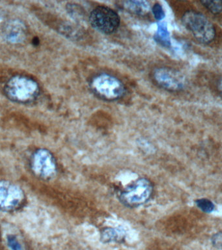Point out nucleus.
<instances>
[{
  "mask_svg": "<svg viewBox=\"0 0 222 250\" xmlns=\"http://www.w3.org/2000/svg\"><path fill=\"white\" fill-rule=\"evenodd\" d=\"M4 93L7 99L19 104H29L36 101L40 94L38 82L30 76L17 74L5 82Z\"/></svg>",
  "mask_w": 222,
  "mask_h": 250,
  "instance_id": "f257e3e1",
  "label": "nucleus"
},
{
  "mask_svg": "<svg viewBox=\"0 0 222 250\" xmlns=\"http://www.w3.org/2000/svg\"><path fill=\"white\" fill-rule=\"evenodd\" d=\"M182 22L200 42L209 44L215 39V27L202 13L195 11L185 12L183 15Z\"/></svg>",
  "mask_w": 222,
  "mask_h": 250,
  "instance_id": "f03ea898",
  "label": "nucleus"
},
{
  "mask_svg": "<svg viewBox=\"0 0 222 250\" xmlns=\"http://www.w3.org/2000/svg\"><path fill=\"white\" fill-rule=\"evenodd\" d=\"M91 87L93 93L106 101H116L122 98L126 88L118 78L108 74H100L92 78Z\"/></svg>",
  "mask_w": 222,
  "mask_h": 250,
  "instance_id": "7ed1b4c3",
  "label": "nucleus"
},
{
  "mask_svg": "<svg viewBox=\"0 0 222 250\" xmlns=\"http://www.w3.org/2000/svg\"><path fill=\"white\" fill-rule=\"evenodd\" d=\"M153 193L151 182L145 178L136 180L120 193L119 199L123 205L128 207H137L149 200Z\"/></svg>",
  "mask_w": 222,
  "mask_h": 250,
  "instance_id": "20e7f679",
  "label": "nucleus"
},
{
  "mask_svg": "<svg viewBox=\"0 0 222 250\" xmlns=\"http://www.w3.org/2000/svg\"><path fill=\"white\" fill-rule=\"evenodd\" d=\"M92 26L103 34H111L118 29L120 19L114 10L105 6L95 7L89 17Z\"/></svg>",
  "mask_w": 222,
  "mask_h": 250,
  "instance_id": "39448f33",
  "label": "nucleus"
},
{
  "mask_svg": "<svg viewBox=\"0 0 222 250\" xmlns=\"http://www.w3.org/2000/svg\"><path fill=\"white\" fill-rule=\"evenodd\" d=\"M24 201V192L20 187L11 182L0 181V210H15L19 208Z\"/></svg>",
  "mask_w": 222,
  "mask_h": 250,
  "instance_id": "423d86ee",
  "label": "nucleus"
},
{
  "mask_svg": "<svg viewBox=\"0 0 222 250\" xmlns=\"http://www.w3.org/2000/svg\"><path fill=\"white\" fill-rule=\"evenodd\" d=\"M153 79L159 87L169 91H180L185 86L183 74L171 68H156L153 72Z\"/></svg>",
  "mask_w": 222,
  "mask_h": 250,
  "instance_id": "0eeeda50",
  "label": "nucleus"
},
{
  "mask_svg": "<svg viewBox=\"0 0 222 250\" xmlns=\"http://www.w3.org/2000/svg\"><path fill=\"white\" fill-rule=\"evenodd\" d=\"M31 167L37 176L50 179L56 173V165L53 154L48 150L40 148L33 154Z\"/></svg>",
  "mask_w": 222,
  "mask_h": 250,
  "instance_id": "6e6552de",
  "label": "nucleus"
},
{
  "mask_svg": "<svg viewBox=\"0 0 222 250\" xmlns=\"http://www.w3.org/2000/svg\"><path fill=\"white\" fill-rule=\"evenodd\" d=\"M1 35L4 40L10 44H21L27 39L26 25L20 20H10L2 26Z\"/></svg>",
  "mask_w": 222,
  "mask_h": 250,
  "instance_id": "1a4fd4ad",
  "label": "nucleus"
},
{
  "mask_svg": "<svg viewBox=\"0 0 222 250\" xmlns=\"http://www.w3.org/2000/svg\"><path fill=\"white\" fill-rule=\"evenodd\" d=\"M121 6L127 11L138 15H146L149 13L151 7L149 2L141 0L123 1Z\"/></svg>",
  "mask_w": 222,
  "mask_h": 250,
  "instance_id": "9d476101",
  "label": "nucleus"
},
{
  "mask_svg": "<svg viewBox=\"0 0 222 250\" xmlns=\"http://www.w3.org/2000/svg\"><path fill=\"white\" fill-rule=\"evenodd\" d=\"M125 231L121 228L106 229L102 232L101 235V240L105 243L120 241L124 238Z\"/></svg>",
  "mask_w": 222,
  "mask_h": 250,
  "instance_id": "9b49d317",
  "label": "nucleus"
},
{
  "mask_svg": "<svg viewBox=\"0 0 222 250\" xmlns=\"http://www.w3.org/2000/svg\"><path fill=\"white\" fill-rule=\"evenodd\" d=\"M154 38L157 42L164 46L169 47L170 46V38H169L166 23L161 22L158 24L157 31Z\"/></svg>",
  "mask_w": 222,
  "mask_h": 250,
  "instance_id": "f8f14e48",
  "label": "nucleus"
},
{
  "mask_svg": "<svg viewBox=\"0 0 222 250\" xmlns=\"http://www.w3.org/2000/svg\"><path fill=\"white\" fill-rule=\"evenodd\" d=\"M201 3L214 15H219L222 12V1H201Z\"/></svg>",
  "mask_w": 222,
  "mask_h": 250,
  "instance_id": "ddd939ff",
  "label": "nucleus"
},
{
  "mask_svg": "<svg viewBox=\"0 0 222 250\" xmlns=\"http://www.w3.org/2000/svg\"><path fill=\"white\" fill-rule=\"evenodd\" d=\"M196 204L200 210L206 213L213 212L214 208H215L214 203L208 199L202 198L197 199Z\"/></svg>",
  "mask_w": 222,
  "mask_h": 250,
  "instance_id": "4468645a",
  "label": "nucleus"
},
{
  "mask_svg": "<svg viewBox=\"0 0 222 250\" xmlns=\"http://www.w3.org/2000/svg\"><path fill=\"white\" fill-rule=\"evenodd\" d=\"M152 11H153L154 17L157 21H162L165 17V11L159 3H156L153 5Z\"/></svg>",
  "mask_w": 222,
  "mask_h": 250,
  "instance_id": "2eb2a0df",
  "label": "nucleus"
},
{
  "mask_svg": "<svg viewBox=\"0 0 222 250\" xmlns=\"http://www.w3.org/2000/svg\"><path fill=\"white\" fill-rule=\"evenodd\" d=\"M7 244L11 250H22L20 244L18 241L17 238L14 235L7 236Z\"/></svg>",
  "mask_w": 222,
  "mask_h": 250,
  "instance_id": "dca6fc26",
  "label": "nucleus"
},
{
  "mask_svg": "<svg viewBox=\"0 0 222 250\" xmlns=\"http://www.w3.org/2000/svg\"><path fill=\"white\" fill-rule=\"evenodd\" d=\"M212 244L217 249L222 250V231L214 234L211 238Z\"/></svg>",
  "mask_w": 222,
  "mask_h": 250,
  "instance_id": "f3484780",
  "label": "nucleus"
},
{
  "mask_svg": "<svg viewBox=\"0 0 222 250\" xmlns=\"http://www.w3.org/2000/svg\"><path fill=\"white\" fill-rule=\"evenodd\" d=\"M218 89L220 93L222 95V78L220 80L218 83Z\"/></svg>",
  "mask_w": 222,
  "mask_h": 250,
  "instance_id": "a211bd4d",
  "label": "nucleus"
}]
</instances>
